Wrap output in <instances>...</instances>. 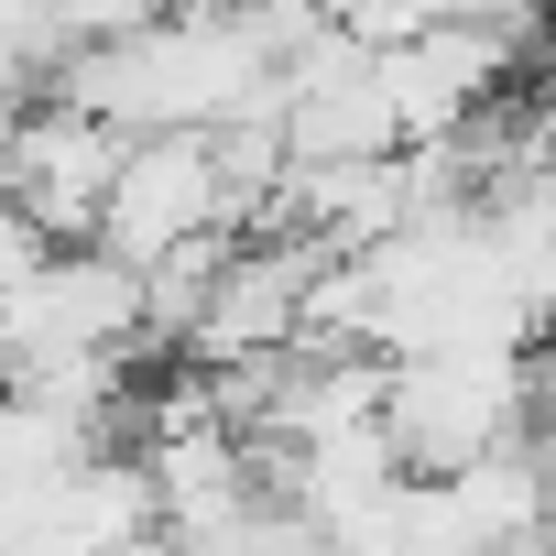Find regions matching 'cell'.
Listing matches in <instances>:
<instances>
[{
    "label": "cell",
    "instance_id": "6da1fadb",
    "mask_svg": "<svg viewBox=\"0 0 556 556\" xmlns=\"http://www.w3.org/2000/svg\"><path fill=\"white\" fill-rule=\"evenodd\" d=\"M534 350H393L382 371V437L404 469H469L480 447L523 437Z\"/></svg>",
    "mask_w": 556,
    "mask_h": 556
},
{
    "label": "cell",
    "instance_id": "7a4b0ae2",
    "mask_svg": "<svg viewBox=\"0 0 556 556\" xmlns=\"http://www.w3.org/2000/svg\"><path fill=\"white\" fill-rule=\"evenodd\" d=\"M229 218V186H218V131L175 121V131H131L121 175H110V207H99V240L121 262H164L175 240L218 229Z\"/></svg>",
    "mask_w": 556,
    "mask_h": 556
},
{
    "label": "cell",
    "instance_id": "3957f363",
    "mask_svg": "<svg viewBox=\"0 0 556 556\" xmlns=\"http://www.w3.org/2000/svg\"><path fill=\"white\" fill-rule=\"evenodd\" d=\"M45 251H55V229H45V218L12 197V186H0V295H12V285H23V273H34Z\"/></svg>",
    "mask_w": 556,
    "mask_h": 556
},
{
    "label": "cell",
    "instance_id": "277c9868",
    "mask_svg": "<svg viewBox=\"0 0 556 556\" xmlns=\"http://www.w3.org/2000/svg\"><path fill=\"white\" fill-rule=\"evenodd\" d=\"M12 371H23V350H12V328H0V393H12Z\"/></svg>",
    "mask_w": 556,
    "mask_h": 556
}]
</instances>
